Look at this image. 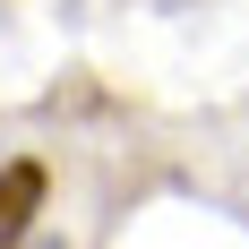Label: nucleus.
Here are the masks:
<instances>
[{
	"instance_id": "obj_1",
	"label": "nucleus",
	"mask_w": 249,
	"mask_h": 249,
	"mask_svg": "<svg viewBox=\"0 0 249 249\" xmlns=\"http://www.w3.org/2000/svg\"><path fill=\"white\" fill-rule=\"evenodd\" d=\"M43 215V163L18 155V163H0V249H18Z\"/></svg>"
}]
</instances>
